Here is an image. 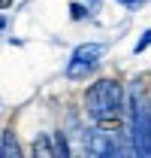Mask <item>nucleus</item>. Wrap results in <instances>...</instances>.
<instances>
[{
    "instance_id": "nucleus-7",
    "label": "nucleus",
    "mask_w": 151,
    "mask_h": 158,
    "mask_svg": "<svg viewBox=\"0 0 151 158\" xmlns=\"http://www.w3.org/2000/svg\"><path fill=\"white\" fill-rule=\"evenodd\" d=\"M121 6H127V9H139V6H145L148 0H118Z\"/></svg>"
},
{
    "instance_id": "nucleus-3",
    "label": "nucleus",
    "mask_w": 151,
    "mask_h": 158,
    "mask_svg": "<svg viewBox=\"0 0 151 158\" xmlns=\"http://www.w3.org/2000/svg\"><path fill=\"white\" fill-rule=\"evenodd\" d=\"M33 155L42 158H57V137L55 134H42V137L33 140Z\"/></svg>"
},
{
    "instance_id": "nucleus-6",
    "label": "nucleus",
    "mask_w": 151,
    "mask_h": 158,
    "mask_svg": "<svg viewBox=\"0 0 151 158\" xmlns=\"http://www.w3.org/2000/svg\"><path fill=\"white\" fill-rule=\"evenodd\" d=\"M151 46V27L148 31H145V34H142V40H139V43H136V46H133V52H136V55H139V52H145V49H148Z\"/></svg>"
},
{
    "instance_id": "nucleus-1",
    "label": "nucleus",
    "mask_w": 151,
    "mask_h": 158,
    "mask_svg": "<svg viewBox=\"0 0 151 158\" xmlns=\"http://www.w3.org/2000/svg\"><path fill=\"white\" fill-rule=\"evenodd\" d=\"M85 110L88 116L100 122L109 116H121L124 113V88L118 79H97L94 85L85 91Z\"/></svg>"
},
{
    "instance_id": "nucleus-5",
    "label": "nucleus",
    "mask_w": 151,
    "mask_h": 158,
    "mask_svg": "<svg viewBox=\"0 0 151 158\" xmlns=\"http://www.w3.org/2000/svg\"><path fill=\"white\" fill-rule=\"evenodd\" d=\"M70 15H73V21H82L85 15H91V12H88V3H85V0H73V3H70Z\"/></svg>"
},
{
    "instance_id": "nucleus-2",
    "label": "nucleus",
    "mask_w": 151,
    "mask_h": 158,
    "mask_svg": "<svg viewBox=\"0 0 151 158\" xmlns=\"http://www.w3.org/2000/svg\"><path fill=\"white\" fill-rule=\"evenodd\" d=\"M103 52H106L103 43H79L70 55V64H67V79H88L100 67Z\"/></svg>"
},
{
    "instance_id": "nucleus-4",
    "label": "nucleus",
    "mask_w": 151,
    "mask_h": 158,
    "mask_svg": "<svg viewBox=\"0 0 151 158\" xmlns=\"http://www.w3.org/2000/svg\"><path fill=\"white\" fill-rule=\"evenodd\" d=\"M3 146H0V158H21L18 152V143H15V134L12 131H3Z\"/></svg>"
}]
</instances>
